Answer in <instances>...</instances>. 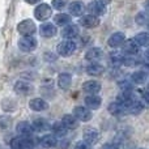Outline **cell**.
I'll use <instances>...</instances> for the list:
<instances>
[{
  "instance_id": "6da1fadb",
  "label": "cell",
  "mask_w": 149,
  "mask_h": 149,
  "mask_svg": "<svg viewBox=\"0 0 149 149\" xmlns=\"http://www.w3.org/2000/svg\"><path fill=\"white\" fill-rule=\"evenodd\" d=\"M17 46L22 52H33L38 46V41L33 36H22L18 39Z\"/></svg>"
},
{
  "instance_id": "7a4b0ae2",
  "label": "cell",
  "mask_w": 149,
  "mask_h": 149,
  "mask_svg": "<svg viewBox=\"0 0 149 149\" xmlns=\"http://www.w3.org/2000/svg\"><path fill=\"white\" fill-rule=\"evenodd\" d=\"M76 51V42L73 39H63L56 46V52L60 56H71Z\"/></svg>"
},
{
  "instance_id": "3957f363",
  "label": "cell",
  "mask_w": 149,
  "mask_h": 149,
  "mask_svg": "<svg viewBox=\"0 0 149 149\" xmlns=\"http://www.w3.org/2000/svg\"><path fill=\"white\" fill-rule=\"evenodd\" d=\"M52 16V7L47 3H41L34 8V17L38 21L45 22L46 20H49Z\"/></svg>"
},
{
  "instance_id": "277c9868",
  "label": "cell",
  "mask_w": 149,
  "mask_h": 149,
  "mask_svg": "<svg viewBox=\"0 0 149 149\" xmlns=\"http://www.w3.org/2000/svg\"><path fill=\"white\" fill-rule=\"evenodd\" d=\"M17 31L21 36H34V33L37 31V26L33 20L26 18V20H22L21 22H18Z\"/></svg>"
},
{
  "instance_id": "5b68a950",
  "label": "cell",
  "mask_w": 149,
  "mask_h": 149,
  "mask_svg": "<svg viewBox=\"0 0 149 149\" xmlns=\"http://www.w3.org/2000/svg\"><path fill=\"white\" fill-rule=\"evenodd\" d=\"M34 141L30 137H13L10 140V149H33Z\"/></svg>"
},
{
  "instance_id": "8992f818",
  "label": "cell",
  "mask_w": 149,
  "mask_h": 149,
  "mask_svg": "<svg viewBox=\"0 0 149 149\" xmlns=\"http://www.w3.org/2000/svg\"><path fill=\"white\" fill-rule=\"evenodd\" d=\"M72 114L79 119V122H84V123L89 122L93 118L92 110H89L86 106H74Z\"/></svg>"
},
{
  "instance_id": "52a82bcc",
  "label": "cell",
  "mask_w": 149,
  "mask_h": 149,
  "mask_svg": "<svg viewBox=\"0 0 149 149\" xmlns=\"http://www.w3.org/2000/svg\"><path fill=\"white\" fill-rule=\"evenodd\" d=\"M13 89L17 94L20 95H30L34 92V86L28 81H22V80H18L15 82L13 85Z\"/></svg>"
},
{
  "instance_id": "ba28073f",
  "label": "cell",
  "mask_w": 149,
  "mask_h": 149,
  "mask_svg": "<svg viewBox=\"0 0 149 149\" xmlns=\"http://www.w3.org/2000/svg\"><path fill=\"white\" fill-rule=\"evenodd\" d=\"M122 51L123 54L130 55V56H135L140 52V46L137 45V42L135 39H126L122 45Z\"/></svg>"
},
{
  "instance_id": "9c48e42d",
  "label": "cell",
  "mask_w": 149,
  "mask_h": 149,
  "mask_svg": "<svg viewBox=\"0 0 149 149\" xmlns=\"http://www.w3.org/2000/svg\"><path fill=\"white\" fill-rule=\"evenodd\" d=\"M82 140L93 147V145L97 144L98 140H100V132L95 128H93V127H88V128H85L84 132H82Z\"/></svg>"
},
{
  "instance_id": "30bf717a",
  "label": "cell",
  "mask_w": 149,
  "mask_h": 149,
  "mask_svg": "<svg viewBox=\"0 0 149 149\" xmlns=\"http://www.w3.org/2000/svg\"><path fill=\"white\" fill-rule=\"evenodd\" d=\"M100 24H101L100 17L92 15V13H88V15H85V16H81V18H80V25L86 28V29H94V28H97Z\"/></svg>"
},
{
  "instance_id": "8fae6325",
  "label": "cell",
  "mask_w": 149,
  "mask_h": 149,
  "mask_svg": "<svg viewBox=\"0 0 149 149\" xmlns=\"http://www.w3.org/2000/svg\"><path fill=\"white\" fill-rule=\"evenodd\" d=\"M102 89V84L97 80H88L82 84V90L85 94H98Z\"/></svg>"
},
{
  "instance_id": "7c38bea8",
  "label": "cell",
  "mask_w": 149,
  "mask_h": 149,
  "mask_svg": "<svg viewBox=\"0 0 149 149\" xmlns=\"http://www.w3.org/2000/svg\"><path fill=\"white\" fill-rule=\"evenodd\" d=\"M106 7H107V5L101 3L100 0H93L92 3L88 4L86 9L89 10V13H92V15L97 16V17H101V16H103L106 13Z\"/></svg>"
},
{
  "instance_id": "4fadbf2b",
  "label": "cell",
  "mask_w": 149,
  "mask_h": 149,
  "mask_svg": "<svg viewBox=\"0 0 149 149\" xmlns=\"http://www.w3.org/2000/svg\"><path fill=\"white\" fill-rule=\"evenodd\" d=\"M145 109V103L143 102L141 100H132L131 102H128L126 105V110H127V114H132V115H137V114L143 113Z\"/></svg>"
},
{
  "instance_id": "5bb4252c",
  "label": "cell",
  "mask_w": 149,
  "mask_h": 149,
  "mask_svg": "<svg viewBox=\"0 0 149 149\" xmlns=\"http://www.w3.org/2000/svg\"><path fill=\"white\" fill-rule=\"evenodd\" d=\"M29 107H30V110L36 111V113H42V111H46L50 107V105L43 98L37 97V98H31L29 101Z\"/></svg>"
},
{
  "instance_id": "9a60e30c",
  "label": "cell",
  "mask_w": 149,
  "mask_h": 149,
  "mask_svg": "<svg viewBox=\"0 0 149 149\" xmlns=\"http://www.w3.org/2000/svg\"><path fill=\"white\" fill-rule=\"evenodd\" d=\"M85 9H86V5L81 0H73V1H71L68 4V12H70L71 16H74V17L82 16Z\"/></svg>"
},
{
  "instance_id": "2e32d148",
  "label": "cell",
  "mask_w": 149,
  "mask_h": 149,
  "mask_svg": "<svg viewBox=\"0 0 149 149\" xmlns=\"http://www.w3.org/2000/svg\"><path fill=\"white\" fill-rule=\"evenodd\" d=\"M58 33V29L55 26V24L52 22H43L41 26H39V34L43 38H52L55 37Z\"/></svg>"
},
{
  "instance_id": "e0dca14e",
  "label": "cell",
  "mask_w": 149,
  "mask_h": 149,
  "mask_svg": "<svg viewBox=\"0 0 149 149\" xmlns=\"http://www.w3.org/2000/svg\"><path fill=\"white\" fill-rule=\"evenodd\" d=\"M126 41V36H124L123 31H115L107 39V45L113 49H118L123 45V42Z\"/></svg>"
},
{
  "instance_id": "ac0fdd59",
  "label": "cell",
  "mask_w": 149,
  "mask_h": 149,
  "mask_svg": "<svg viewBox=\"0 0 149 149\" xmlns=\"http://www.w3.org/2000/svg\"><path fill=\"white\" fill-rule=\"evenodd\" d=\"M79 34H80V28L76 24H68L62 30V37L64 39H74Z\"/></svg>"
},
{
  "instance_id": "d6986e66",
  "label": "cell",
  "mask_w": 149,
  "mask_h": 149,
  "mask_svg": "<svg viewBox=\"0 0 149 149\" xmlns=\"http://www.w3.org/2000/svg\"><path fill=\"white\" fill-rule=\"evenodd\" d=\"M84 102H85V106H86L89 110L93 111V110H97V109L101 107V105H102V98L97 94H88L86 97H85Z\"/></svg>"
},
{
  "instance_id": "ffe728a7",
  "label": "cell",
  "mask_w": 149,
  "mask_h": 149,
  "mask_svg": "<svg viewBox=\"0 0 149 149\" xmlns=\"http://www.w3.org/2000/svg\"><path fill=\"white\" fill-rule=\"evenodd\" d=\"M31 127H33V131L34 132H46L49 131V130H51V124H50V122L47 120V119L45 118H37L33 120V123H31Z\"/></svg>"
},
{
  "instance_id": "44dd1931",
  "label": "cell",
  "mask_w": 149,
  "mask_h": 149,
  "mask_svg": "<svg viewBox=\"0 0 149 149\" xmlns=\"http://www.w3.org/2000/svg\"><path fill=\"white\" fill-rule=\"evenodd\" d=\"M16 131H17L18 136H22V137H30L33 135V127H31V123L26 120H22L20 123H17L16 126Z\"/></svg>"
},
{
  "instance_id": "7402d4cb",
  "label": "cell",
  "mask_w": 149,
  "mask_h": 149,
  "mask_svg": "<svg viewBox=\"0 0 149 149\" xmlns=\"http://www.w3.org/2000/svg\"><path fill=\"white\" fill-rule=\"evenodd\" d=\"M39 145H41L43 149H51L55 148L58 145V140L56 136L54 134H46L39 139Z\"/></svg>"
},
{
  "instance_id": "603a6c76",
  "label": "cell",
  "mask_w": 149,
  "mask_h": 149,
  "mask_svg": "<svg viewBox=\"0 0 149 149\" xmlns=\"http://www.w3.org/2000/svg\"><path fill=\"white\" fill-rule=\"evenodd\" d=\"M58 86L62 90H67L72 86V74L67 72H62L58 74Z\"/></svg>"
},
{
  "instance_id": "cb8c5ba5",
  "label": "cell",
  "mask_w": 149,
  "mask_h": 149,
  "mask_svg": "<svg viewBox=\"0 0 149 149\" xmlns=\"http://www.w3.org/2000/svg\"><path fill=\"white\" fill-rule=\"evenodd\" d=\"M102 58H103V51H102V49H100V47H92V49H89L86 52H85V59L90 63L100 62Z\"/></svg>"
},
{
  "instance_id": "d4e9b609",
  "label": "cell",
  "mask_w": 149,
  "mask_h": 149,
  "mask_svg": "<svg viewBox=\"0 0 149 149\" xmlns=\"http://www.w3.org/2000/svg\"><path fill=\"white\" fill-rule=\"evenodd\" d=\"M109 113L111 114V115L114 116H123L127 114V110H126V106L123 105V103L118 102V101H115V102L110 103L107 107Z\"/></svg>"
},
{
  "instance_id": "484cf974",
  "label": "cell",
  "mask_w": 149,
  "mask_h": 149,
  "mask_svg": "<svg viewBox=\"0 0 149 149\" xmlns=\"http://www.w3.org/2000/svg\"><path fill=\"white\" fill-rule=\"evenodd\" d=\"M86 73L89 76H93V77H98V76H102L105 73V67L102 64H100L98 62H93V63H89L86 67Z\"/></svg>"
},
{
  "instance_id": "4316f807",
  "label": "cell",
  "mask_w": 149,
  "mask_h": 149,
  "mask_svg": "<svg viewBox=\"0 0 149 149\" xmlns=\"http://www.w3.org/2000/svg\"><path fill=\"white\" fill-rule=\"evenodd\" d=\"M148 80V74L144 70H139V71H135L134 73L131 74L130 77V81L135 85H144Z\"/></svg>"
},
{
  "instance_id": "83f0119b",
  "label": "cell",
  "mask_w": 149,
  "mask_h": 149,
  "mask_svg": "<svg viewBox=\"0 0 149 149\" xmlns=\"http://www.w3.org/2000/svg\"><path fill=\"white\" fill-rule=\"evenodd\" d=\"M62 123L64 124L68 130H76L77 127H79L80 122L73 114H65V115H63V118H62Z\"/></svg>"
},
{
  "instance_id": "f1b7e54d",
  "label": "cell",
  "mask_w": 149,
  "mask_h": 149,
  "mask_svg": "<svg viewBox=\"0 0 149 149\" xmlns=\"http://www.w3.org/2000/svg\"><path fill=\"white\" fill-rule=\"evenodd\" d=\"M51 131H52V134L58 137H64L65 135L68 134V128L62 123V120L55 122L54 124H51Z\"/></svg>"
},
{
  "instance_id": "f546056e",
  "label": "cell",
  "mask_w": 149,
  "mask_h": 149,
  "mask_svg": "<svg viewBox=\"0 0 149 149\" xmlns=\"http://www.w3.org/2000/svg\"><path fill=\"white\" fill-rule=\"evenodd\" d=\"M72 16L68 13H58L56 16H54V24L58 26H65L68 24H71Z\"/></svg>"
},
{
  "instance_id": "4dcf8cb0",
  "label": "cell",
  "mask_w": 149,
  "mask_h": 149,
  "mask_svg": "<svg viewBox=\"0 0 149 149\" xmlns=\"http://www.w3.org/2000/svg\"><path fill=\"white\" fill-rule=\"evenodd\" d=\"M135 41L137 42L140 47H149V33L148 31H141L135 36Z\"/></svg>"
},
{
  "instance_id": "1f68e13d",
  "label": "cell",
  "mask_w": 149,
  "mask_h": 149,
  "mask_svg": "<svg viewBox=\"0 0 149 149\" xmlns=\"http://www.w3.org/2000/svg\"><path fill=\"white\" fill-rule=\"evenodd\" d=\"M12 118L9 115H0V132H4L12 127Z\"/></svg>"
},
{
  "instance_id": "d6a6232c",
  "label": "cell",
  "mask_w": 149,
  "mask_h": 149,
  "mask_svg": "<svg viewBox=\"0 0 149 149\" xmlns=\"http://www.w3.org/2000/svg\"><path fill=\"white\" fill-rule=\"evenodd\" d=\"M135 21H136V24H139V25H148L149 15L147 12H139L136 15V17H135Z\"/></svg>"
},
{
  "instance_id": "836d02e7",
  "label": "cell",
  "mask_w": 149,
  "mask_h": 149,
  "mask_svg": "<svg viewBox=\"0 0 149 149\" xmlns=\"http://www.w3.org/2000/svg\"><path fill=\"white\" fill-rule=\"evenodd\" d=\"M123 58H124L123 52H111L110 54V60L114 63V64H122Z\"/></svg>"
},
{
  "instance_id": "e575fe53",
  "label": "cell",
  "mask_w": 149,
  "mask_h": 149,
  "mask_svg": "<svg viewBox=\"0 0 149 149\" xmlns=\"http://www.w3.org/2000/svg\"><path fill=\"white\" fill-rule=\"evenodd\" d=\"M51 7L58 10H62V9H64L65 7H68V0H52Z\"/></svg>"
},
{
  "instance_id": "d590c367",
  "label": "cell",
  "mask_w": 149,
  "mask_h": 149,
  "mask_svg": "<svg viewBox=\"0 0 149 149\" xmlns=\"http://www.w3.org/2000/svg\"><path fill=\"white\" fill-rule=\"evenodd\" d=\"M73 149H92V145L85 143L84 140H81V141H77L76 144H74Z\"/></svg>"
},
{
  "instance_id": "8d00e7d4",
  "label": "cell",
  "mask_w": 149,
  "mask_h": 149,
  "mask_svg": "<svg viewBox=\"0 0 149 149\" xmlns=\"http://www.w3.org/2000/svg\"><path fill=\"white\" fill-rule=\"evenodd\" d=\"M141 98H143V102L148 103V105H149V88H148V89H145L144 92L141 93Z\"/></svg>"
},
{
  "instance_id": "74e56055",
  "label": "cell",
  "mask_w": 149,
  "mask_h": 149,
  "mask_svg": "<svg viewBox=\"0 0 149 149\" xmlns=\"http://www.w3.org/2000/svg\"><path fill=\"white\" fill-rule=\"evenodd\" d=\"M144 59H145L147 63H149V47L145 50V52H144Z\"/></svg>"
},
{
  "instance_id": "f35d334b",
  "label": "cell",
  "mask_w": 149,
  "mask_h": 149,
  "mask_svg": "<svg viewBox=\"0 0 149 149\" xmlns=\"http://www.w3.org/2000/svg\"><path fill=\"white\" fill-rule=\"evenodd\" d=\"M103 149H118V147L115 144H107V145H105Z\"/></svg>"
},
{
  "instance_id": "ab89813d",
  "label": "cell",
  "mask_w": 149,
  "mask_h": 149,
  "mask_svg": "<svg viewBox=\"0 0 149 149\" xmlns=\"http://www.w3.org/2000/svg\"><path fill=\"white\" fill-rule=\"evenodd\" d=\"M26 3H29V4H38L41 0H25Z\"/></svg>"
},
{
  "instance_id": "60d3db41",
  "label": "cell",
  "mask_w": 149,
  "mask_h": 149,
  "mask_svg": "<svg viewBox=\"0 0 149 149\" xmlns=\"http://www.w3.org/2000/svg\"><path fill=\"white\" fill-rule=\"evenodd\" d=\"M144 8H145V9H147L148 12H149V0H147V1L144 3Z\"/></svg>"
},
{
  "instance_id": "b9f144b4",
  "label": "cell",
  "mask_w": 149,
  "mask_h": 149,
  "mask_svg": "<svg viewBox=\"0 0 149 149\" xmlns=\"http://www.w3.org/2000/svg\"><path fill=\"white\" fill-rule=\"evenodd\" d=\"M100 1H101V3H103V4H106V5H107V4H110V1H111V0H100Z\"/></svg>"
},
{
  "instance_id": "7bdbcfd3",
  "label": "cell",
  "mask_w": 149,
  "mask_h": 149,
  "mask_svg": "<svg viewBox=\"0 0 149 149\" xmlns=\"http://www.w3.org/2000/svg\"><path fill=\"white\" fill-rule=\"evenodd\" d=\"M148 29H149V22H148Z\"/></svg>"
},
{
  "instance_id": "ee69618b",
  "label": "cell",
  "mask_w": 149,
  "mask_h": 149,
  "mask_svg": "<svg viewBox=\"0 0 149 149\" xmlns=\"http://www.w3.org/2000/svg\"><path fill=\"white\" fill-rule=\"evenodd\" d=\"M140 149H144V148H140Z\"/></svg>"
}]
</instances>
